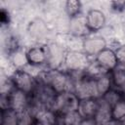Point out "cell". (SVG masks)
Segmentation results:
<instances>
[{
    "label": "cell",
    "mask_w": 125,
    "mask_h": 125,
    "mask_svg": "<svg viewBox=\"0 0 125 125\" xmlns=\"http://www.w3.org/2000/svg\"><path fill=\"white\" fill-rule=\"evenodd\" d=\"M39 81L49 85L57 94L62 92H72L73 77L70 73L62 69L47 68L39 73Z\"/></svg>",
    "instance_id": "obj_1"
},
{
    "label": "cell",
    "mask_w": 125,
    "mask_h": 125,
    "mask_svg": "<svg viewBox=\"0 0 125 125\" xmlns=\"http://www.w3.org/2000/svg\"><path fill=\"white\" fill-rule=\"evenodd\" d=\"M113 50L115 51L119 65L122 66V67H125V45L120 44Z\"/></svg>",
    "instance_id": "obj_27"
},
{
    "label": "cell",
    "mask_w": 125,
    "mask_h": 125,
    "mask_svg": "<svg viewBox=\"0 0 125 125\" xmlns=\"http://www.w3.org/2000/svg\"><path fill=\"white\" fill-rule=\"evenodd\" d=\"M28 32L30 36H32L35 39H41L44 37L47 33V25L42 20H34L30 21L28 25Z\"/></svg>",
    "instance_id": "obj_18"
},
{
    "label": "cell",
    "mask_w": 125,
    "mask_h": 125,
    "mask_svg": "<svg viewBox=\"0 0 125 125\" xmlns=\"http://www.w3.org/2000/svg\"><path fill=\"white\" fill-rule=\"evenodd\" d=\"M0 125H19V112L12 108L1 109Z\"/></svg>",
    "instance_id": "obj_20"
},
{
    "label": "cell",
    "mask_w": 125,
    "mask_h": 125,
    "mask_svg": "<svg viewBox=\"0 0 125 125\" xmlns=\"http://www.w3.org/2000/svg\"><path fill=\"white\" fill-rule=\"evenodd\" d=\"M27 64L31 66H40L47 62L46 45H36L28 48L25 51Z\"/></svg>",
    "instance_id": "obj_11"
},
{
    "label": "cell",
    "mask_w": 125,
    "mask_h": 125,
    "mask_svg": "<svg viewBox=\"0 0 125 125\" xmlns=\"http://www.w3.org/2000/svg\"><path fill=\"white\" fill-rule=\"evenodd\" d=\"M11 78L16 89L21 90L28 94L29 96L34 92L38 83L37 78L29 71L24 70L23 68L16 69L11 75Z\"/></svg>",
    "instance_id": "obj_5"
},
{
    "label": "cell",
    "mask_w": 125,
    "mask_h": 125,
    "mask_svg": "<svg viewBox=\"0 0 125 125\" xmlns=\"http://www.w3.org/2000/svg\"><path fill=\"white\" fill-rule=\"evenodd\" d=\"M47 50V66L52 69H59L60 66L63 65L66 52L64 46L59 42H53L46 45Z\"/></svg>",
    "instance_id": "obj_7"
},
{
    "label": "cell",
    "mask_w": 125,
    "mask_h": 125,
    "mask_svg": "<svg viewBox=\"0 0 125 125\" xmlns=\"http://www.w3.org/2000/svg\"><path fill=\"white\" fill-rule=\"evenodd\" d=\"M58 115L50 108L40 109L34 116V125H56Z\"/></svg>",
    "instance_id": "obj_16"
},
{
    "label": "cell",
    "mask_w": 125,
    "mask_h": 125,
    "mask_svg": "<svg viewBox=\"0 0 125 125\" xmlns=\"http://www.w3.org/2000/svg\"><path fill=\"white\" fill-rule=\"evenodd\" d=\"M98 107V98L79 100L77 111L82 118H94Z\"/></svg>",
    "instance_id": "obj_15"
},
{
    "label": "cell",
    "mask_w": 125,
    "mask_h": 125,
    "mask_svg": "<svg viewBox=\"0 0 125 125\" xmlns=\"http://www.w3.org/2000/svg\"><path fill=\"white\" fill-rule=\"evenodd\" d=\"M56 96H57V93L49 85L38 80L37 86L34 92L30 95V98H31V101H33L35 104H37L41 107L51 109Z\"/></svg>",
    "instance_id": "obj_6"
},
{
    "label": "cell",
    "mask_w": 125,
    "mask_h": 125,
    "mask_svg": "<svg viewBox=\"0 0 125 125\" xmlns=\"http://www.w3.org/2000/svg\"><path fill=\"white\" fill-rule=\"evenodd\" d=\"M98 125H115V122L112 120L110 122H107V123H104V124H98Z\"/></svg>",
    "instance_id": "obj_30"
},
{
    "label": "cell",
    "mask_w": 125,
    "mask_h": 125,
    "mask_svg": "<svg viewBox=\"0 0 125 125\" xmlns=\"http://www.w3.org/2000/svg\"><path fill=\"white\" fill-rule=\"evenodd\" d=\"M96 84H97V91L99 97H103L106 92L112 89L110 73H104L96 77Z\"/></svg>",
    "instance_id": "obj_19"
},
{
    "label": "cell",
    "mask_w": 125,
    "mask_h": 125,
    "mask_svg": "<svg viewBox=\"0 0 125 125\" xmlns=\"http://www.w3.org/2000/svg\"><path fill=\"white\" fill-rule=\"evenodd\" d=\"M86 23L91 32L101 30L105 24V16L103 11L99 9H91L85 16Z\"/></svg>",
    "instance_id": "obj_12"
},
{
    "label": "cell",
    "mask_w": 125,
    "mask_h": 125,
    "mask_svg": "<svg viewBox=\"0 0 125 125\" xmlns=\"http://www.w3.org/2000/svg\"><path fill=\"white\" fill-rule=\"evenodd\" d=\"M56 125H59V124H56Z\"/></svg>",
    "instance_id": "obj_32"
},
{
    "label": "cell",
    "mask_w": 125,
    "mask_h": 125,
    "mask_svg": "<svg viewBox=\"0 0 125 125\" xmlns=\"http://www.w3.org/2000/svg\"><path fill=\"white\" fill-rule=\"evenodd\" d=\"M102 98L112 107L114 104H117L118 102H120L122 99H124V98H125V95H124L123 93L119 92L118 90L112 88V89H110L108 92H106Z\"/></svg>",
    "instance_id": "obj_23"
},
{
    "label": "cell",
    "mask_w": 125,
    "mask_h": 125,
    "mask_svg": "<svg viewBox=\"0 0 125 125\" xmlns=\"http://www.w3.org/2000/svg\"><path fill=\"white\" fill-rule=\"evenodd\" d=\"M94 60L107 73H110L113 69H115L119 65L115 51L109 47H106L104 50L99 53L94 58Z\"/></svg>",
    "instance_id": "obj_9"
},
{
    "label": "cell",
    "mask_w": 125,
    "mask_h": 125,
    "mask_svg": "<svg viewBox=\"0 0 125 125\" xmlns=\"http://www.w3.org/2000/svg\"><path fill=\"white\" fill-rule=\"evenodd\" d=\"M73 77V89L72 93L79 100L91 99V98H99L96 84V77L90 76L85 72L81 73H70Z\"/></svg>",
    "instance_id": "obj_2"
},
{
    "label": "cell",
    "mask_w": 125,
    "mask_h": 125,
    "mask_svg": "<svg viewBox=\"0 0 125 125\" xmlns=\"http://www.w3.org/2000/svg\"><path fill=\"white\" fill-rule=\"evenodd\" d=\"M125 8V2L124 1H115L111 3V9L114 11H122Z\"/></svg>",
    "instance_id": "obj_28"
},
{
    "label": "cell",
    "mask_w": 125,
    "mask_h": 125,
    "mask_svg": "<svg viewBox=\"0 0 125 125\" xmlns=\"http://www.w3.org/2000/svg\"><path fill=\"white\" fill-rule=\"evenodd\" d=\"M82 117L79 115L78 111H72L64 114L58 115L57 124L59 125H79Z\"/></svg>",
    "instance_id": "obj_21"
},
{
    "label": "cell",
    "mask_w": 125,
    "mask_h": 125,
    "mask_svg": "<svg viewBox=\"0 0 125 125\" xmlns=\"http://www.w3.org/2000/svg\"><path fill=\"white\" fill-rule=\"evenodd\" d=\"M112 88L118 90L125 95V67L118 65L110 72Z\"/></svg>",
    "instance_id": "obj_17"
},
{
    "label": "cell",
    "mask_w": 125,
    "mask_h": 125,
    "mask_svg": "<svg viewBox=\"0 0 125 125\" xmlns=\"http://www.w3.org/2000/svg\"><path fill=\"white\" fill-rule=\"evenodd\" d=\"M94 119L98 124L112 121V107L102 97L98 98V107Z\"/></svg>",
    "instance_id": "obj_14"
},
{
    "label": "cell",
    "mask_w": 125,
    "mask_h": 125,
    "mask_svg": "<svg viewBox=\"0 0 125 125\" xmlns=\"http://www.w3.org/2000/svg\"><path fill=\"white\" fill-rule=\"evenodd\" d=\"M79 125H98L94 118H82Z\"/></svg>",
    "instance_id": "obj_29"
},
{
    "label": "cell",
    "mask_w": 125,
    "mask_h": 125,
    "mask_svg": "<svg viewBox=\"0 0 125 125\" xmlns=\"http://www.w3.org/2000/svg\"><path fill=\"white\" fill-rule=\"evenodd\" d=\"M90 59L83 51L79 50H69L66 52L63 67L68 73H81L85 72L87 66L90 63Z\"/></svg>",
    "instance_id": "obj_3"
},
{
    "label": "cell",
    "mask_w": 125,
    "mask_h": 125,
    "mask_svg": "<svg viewBox=\"0 0 125 125\" xmlns=\"http://www.w3.org/2000/svg\"><path fill=\"white\" fill-rule=\"evenodd\" d=\"M68 30H69L70 34L76 38H79V37L85 38L91 32L87 26L85 16H81V15L73 17L69 20Z\"/></svg>",
    "instance_id": "obj_13"
},
{
    "label": "cell",
    "mask_w": 125,
    "mask_h": 125,
    "mask_svg": "<svg viewBox=\"0 0 125 125\" xmlns=\"http://www.w3.org/2000/svg\"><path fill=\"white\" fill-rule=\"evenodd\" d=\"M107 46L106 40L99 35H88L82 39V51L89 57L95 58Z\"/></svg>",
    "instance_id": "obj_8"
},
{
    "label": "cell",
    "mask_w": 125,
    "mask_h": 125,
    "mask_svg": "<svg viewBox=\"0 0 125 125\" xmlns=\"http://www.w3.org/2000/svg\"><path fill=\"white\" fill-rule=\"evenodd\" d=\"M125 118V98L112 106V120L121 121Z\"/></svg>",
    "instance_id": "obj_25"
},
{
    "label": "cell",
    "mask_w": 125,
    "mask_h": 125,
    "mask_svg": "<svg viewBox=\"0 0 125 125\" xmlns=\"http://www.w3.org/2000/svg\"><path fill=\"white\" fill-rule=\"evenodd\" d=\"M10 62L12 64H14L17 69H21L25 64H27L25 52H21L20 50H14L10 57Z\"/></svg>",
    "instance_id": "obj_22"
},
{
    "label": "cell",
    "mask_w": 125,
    "mask_h": 125,
    "mask_svg": "<svg viewBox=\"0 0 125 125\" xmlns=\"http://www.w3.org/2000/svg\"><path fill=\"white\" fill-rule=\"evenodd\" d=\"M79 99L72 92H62L57 94L51 109L57 113V115L77 111Z\"/></svg>",
    "instance_id": "obj_4"
},
{
    "label": "cell",
    "mask_w": 125,
    "mask_h": 125,
    "mask_svg": "<svg viewBox=\"0 0 125 125\" xmlns=\"http://www.w3.org/2000/svg\"><path fill=\"white\" fill-rule=\"evenodd\" d=\"M19 125H34V117L28 111L24 110L19 113Z\"/></svg>",
    "instance_id": "obj_26"
},
{
    "label": "cell",
    "mask_w": 125,
    "mask_h": 125,
    "mask_svg": "<svg viewBox=\"0 0 125 125\" xmlns=\"http://www.w3.org/2000/svg\"><path fill=\"white\" fill-rule=\"evenodd\" d=\"M64 10H65V13L67 14V16L70 19L73 18V17H76V16L80 15L81 3L79 1H75V0L66 1L65 4H64Z\"/></svg>",
    "instance_id": "obj_24"
},
{
    "label": "cell",
    "mask_w": 125,
    "mask_h": 125,
    "mask_svg": "<svg viewBox=\"0 0 125 125\" xmlns=\"http://www.w3.org/2000/svg\"><path fill=\"white\" fill-rule=\"evenodd\" d=\"M7 96L8 107L16 110L17 112H21L27 109L30 103V96L21 90L14 89Z\"/></svg>",
    "instance_id": "obj_10"
},
{
    "label": "cell",
    "mask_w": 125,
    "mask_h": 125,
    "mask_svg": "<svg viewBox=\"0 0 125 125\" xmlns=\"http://www.w3.org/2000/svg\"><path fill=\"white\" fill-rule=\"evenodd\" d=\"M119 122H120L121 125H125V118H123V119H122L121 121H119Z\"/></svg>",
    "instance_id": "obj_31"
}]
</instances>
